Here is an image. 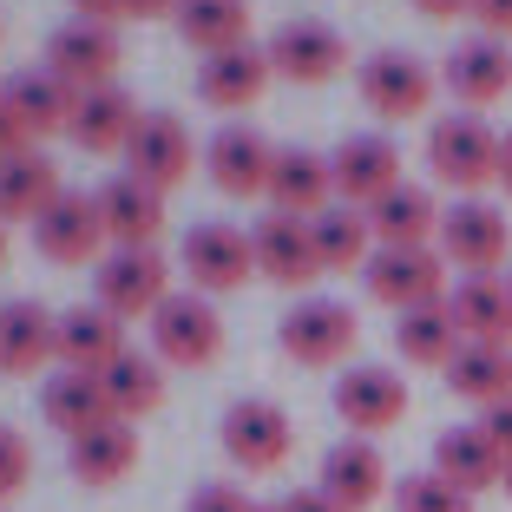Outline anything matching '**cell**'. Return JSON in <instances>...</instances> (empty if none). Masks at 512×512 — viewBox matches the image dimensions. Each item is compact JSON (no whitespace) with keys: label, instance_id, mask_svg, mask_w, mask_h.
Wrapping results in <instances>:
<instances>
[{"label":"cell","instance_id":"8fae6325","mask_svg":"<svg viewBox=\"0 0 512 512\" xmlns=\"http://www.w3.org/2000/svg\"><path fill=\"white\" fill-rule=\"evenodd\" d=\"M263 53H270L276 79H289V86H329V79L348 66V40L329 27V20H283Z\"/></svg>","mask_w":512,"mask_h":512},{"label":"cell","instance_id":"4fadbf2b","mask_svg":"<svg viewBox=\"0 0 512 512\" xmlns=\"http://www.w3.org/2000/svg\"><path fill=\"white\" fill-rule=\"evenodd\" d=\"M106 224H99V204H92L86 191H66L53 211L33 224V250L46 256V263H60V270H79V263H92L99 270V256H106Z\"/></svg>","mask_w":512,"mask_h":512},{"label":"cell","instance_id":"ba28073f","mask_svg":"<svg viewBox=\"0 0 512 512\" xmlns=\"http://www.w3.org/2000/svg\"><path fill=\"white\" fill-rule=\"evenodd\" d=\"M362 283L375 302H388L394 316H407V309L447 302V256L440 250H375Z\"/></svg>","mask_w":512,"mask_h":512},{"label":"cell","instance_id":"277c9868","mask_svg":"<svg viewBox=\"0 0 512 512\" xmlns=\"http://www.w3.org/2000/svg\"><path fill=\"white\" fill-rule=\"evenodd\" d=\"M171 296V263L158 250H106L99 256V270H92V302L112 309L119 322L132 316H158Z\"/></svg>","mask_w":512,"mask_h":512},{"label":"cell","instance_id":"3957f363","mask_svg":"<svg viewBox=\"0 0 512 512\" xmlns=\"http://www.w3.org/2000/svg\"><path fill=\"white\" fill-rule=\"evenodd\" d=\"M434 86H440V73H434L427 60H414V53H401V46H381V53H368L362 73H355L362 106L375 112V119H388V125L421 119V112L434 106Z\"/></svg>","mask_w":512,"mask_h":512},{"label":"cell","instance_id":"9c48e42d","mask_svg":"<svg viewBox=\"0 0 512 512\" xmlns=\"http://www.w3.org/2000/svg\"><path fill=\"white\" fill-rule=\"evenodd\" d=\"M250 250H256V276H270L276 289H309L322 276V250H316L309 217H289V211L256 217L250 224Z\"/></svg>","mask_w":512,"mask_h":512},{"label":"cell","instance_id":"f35d334b","mask_svg":"<svg viewBox=\"0 0 512 512\" xmlns=\"http://www.w3.org/2000/svg\"><path fill=\"white\" fill-rule=\"evenodd\" d=\"M27 473H33V453L20 440V427H0V499H14L27 486Z\"/></svg>","mask_w":512,"mask_h":512},{"label":"cell","instance_id":"816d5d0a","mask_svg":"<svg viewBox=\"0 0 512 512\" xmlns=\"http://www.w3.org/2000/svg\"><path fill=\"white\" fill-rule=\"evenodd\" d=\"M256 512H283V506H256Z\"/></svg>","mask_w":512,"mask_h":512},{"label":"cell","instance_id":"9a60e30c","mask_svg":"<svg viewBox=\"0 0 512 512\" xmlns=\"http://www.w3.org/2000/svg\"><path fill=\"white\" fill-rule=\"evenodd\" d=\"M204 171L224 197H270V171H276V145L256 125L230 119L224 132L204 145Z\"/></svg>","mask_w":512,"mask_h":512},{"label":"cell","instance_id":"d4e9b609","mask_svg":"<svg viewBox=\"0 0 512 512\" xmlns=\"http://www.w3.org/2000/svg\"><path fill=\"white\" fill-rule=\"evenodd\" d=\"M440 204L434 191H421V184H394L381 204H368V230H375L381 250H434L440 243Z\"/></svg>","mask_w":512,"mask_h":512},{"label":"cell","instance_id":"44dd1931","mask_svg":"<svg viewBox=\"0 0 512 512\" xmlns=\"http://www.w3.org/2000/svg\"><path fill=\"white\" fill-rule=\"evenodd\" d=\"M60 197H66L60 165H53L40 145L14 151V158H0V224H40Z\"/></svg>","mask_w":512,"mask_h":512},{"label":"cell","instance_id":"e575fe53","mask_svg":"<svg viewBox=\"0 0 512 512\" xmlns=\"http://www.w3.org/2000/svg\"><path fill=\"white\" fill-rule=\"evenodd\" d=\"M178 40L197 46L204 60L250 46V0H184L178 7Z\"/></svg>","mask_w":512,"mask_h":512},{"label":"cell","instance_id":"ab89813d","mask_svg":"<svg viewBox=\"0 0 512 512\" xmlns=\"http://www.w3.org/2000/svg\"><path fill=\"white\" fill-rule=\"evenodd\" d=\"M184 512H256V499H243V486H224V480H217V486H197Z\"/></svg>","mask_w":512,"mask_h":512},{"label":"cell","instance_id":"30bf717a","mask_svg":"<svg viewBox=\"0 0 512 512\" xmlns=\"http://www.w3.org/2000/svg\"><path fill=\"white\" fill-rule=\"evenodd\" d=\"M119 158H125V171H132L138 184H151V191H171V184L191 178L197 145H191V132H184L178 112H145V119L132 125V138H125Z\"/></svg>","mask_w":512,"mask_h":512},{"label":"cell","instance_id":"ffe728a7","mask_svg":"<svg viewBox=\"0 0 512 512\" xmlns=\"http://www.w3.org/2000/svg\"><path fill=\"white\" fill-rule=\"evenodd\" d=\"M440 86H447L460 106H493V99H506V92H512V53H506V40H486V33L460 40L447 60H440Z\"/></svg>","mask_w":512,"mask_h":512},{"label":"cell","instance_id":"f5cc1de1","mask_svg":"<svg viewBox=\"0 0 512 512\" xmlns=\"http://www.w3.org/2000/svg\"><path fill=\"white\" fill-rule=\"evenodd\" d=\"M506 289H512V270H506Z\"/></svg>","mask_w":512,"mask_h":512},{"label":"cell","instance_id":"74e56055","mask_svg":"<svg viewBox=\"0 0 512 512\" xmlns=\"http://www.w3.org/2000/svg\"><path fill=\"white\" fill-rule=\"evenodd\" d=\"M394 512H467V499L453 493L440 473H407L394 486Z\"/></svg>","mask_w":512,"mask_h":512},{"label":"cell","instance_id":"8d00e7d4","mask_svg":"<svg viewBox=\"0 0 512 512\" xmlns=\"http://www.w3.org/2000/svg\"><path fill=\"white\" fill-rule=\"evenodd\" d=\"M309 230H316L322 270H368V256L381 250L375 230H368V211H355V204H329V211H316Z\"/></svg>","mask_w":512,"mask_h":512},{"label":"cell","instance_id":"ee69618b","mask_svg":"<svg viewBox=\"0 0 512 512\" xmlns=\"http://www.w3.org/2000/svg\"><path fill=\"white\" fill-rule=\"evenodd\" d=\"M73 20H99V27H112V20H125V0H73Z\"/></svg>","mask_w":512,"mask_h":512},{"label":"cell","instance_id":"603a6c76","mask_svg":"<svg viewBox=\"0 0 512 512\" xmlns=\"http://www.w3.org/2000/svg\"><path fill=\"white\" fill-rule=\"evenodd\" d=\"M270 79H276V66L263 46H230V53H211V60L197 66V99L211 112H243L263 99Z\"/></svg>","mask_w":512,"mask_h":512},{"label":"cell","instance_id":"5bb4252c","mask_svg":"<svg viewBox=\"0 0 512 512\" xmlns=\"http://www.w3.org/2000/svg\"><path fill=\"white\" fill-rule=\"evenodd\" d=\"M296 447V427L276 401H230L224 414V453L243 473H276Z\"/></svg>","mask_w":512,"mask_h":512},{"label":"cell","instance_id":"7c38bea8","mask_svg":"<svg viewBox=\"0 0 512 512\" xmlns=\"http://www.w3.org/2000/svg\"><path fill=\"white\" fill-rule=\"evenodd\" d=\"M119 60H125L119 33L99 27V20H66V27L46 40V66H53V73H60L73 92L119 86Z\"/></svg>","mask_w":512,"mask_h":512},{"label":"cell","instance_id":"b9f144b4","mask_svg":"<svg viewBox=\"0 0 512 512\" xmlns=\"http://www.w3.org/2000/svg\"><path fill=\"white\" fill-rule=\"evenodd\" d=\"M473 20L486 40H512V0H473Z\"/></svg>","mask_w":512,"mask_h":512},{"label":"cell","instance_id":"f6af8a7d","mask_svg":"<svg viewBox=\"0 0 512 512\" xmlns=\"http://www.w3.org/2000/svg\"><path fill=\"white\" fill-rule=\"evenodd\" d=\"M184 0H125V20H178Z\"/></svg>","mask_w":512,"mask_h":512},{"label":"cell","instance_id":"f1b7e54d","mask_svg":"<svg viewBox=\"0 0 512 512\" xmlns=\"http://www.w3.org/2000/svg\"><path fill=\"white\" fill-rule=\"evenodd\" d=\"M270 204L289 217H316L335 204V165L309 145H283L276 151V171H270Z\"/></svg>","mask_w":512,"mask_h":512},{"label":"cell","instance_id":"d6a6232c","mask_svg":"<svg viewBox=\"0 0 512 512\" xmlns=\"http://www.w3.org/2000/svg\"><path fill=\"white\" fill-rule=\"evenodd\" d=\"M394 348H401L414 368H440V375H447V362L467 348V335H460V322H453L447 302H427V309L394 316Z\"/></svg>","mask_w":512,"mask_h":512},{"label":"cell","instance_id":"e0dca14e","mask_svg":"<svg viewBox=\"0 0 512 512\" xmlns=\"http://www.w3.org/2000/svg\"><path fill=\"white\" fill-rule=\"evenodd\" d=\"M329 165H335V197L355 204V211H368V204H381L394 184H407L401 178V151H394V138H381V132L342 138V145L329 151Z\"/></svg>","mask_w":512,"mask_h":512},{"label":"cell","instance_id":"5b68a950","mask_svg":"<svg viewBox=\"0 0 512 512\" xmlns=\"http://www.w3.org/2000/svg\"><path fill=\"white\" fill-rule=\"evenodd\" d=\"M276 342H283L289 362L302 368H335L348 362V348L362 342V322L348 302H329V296H302L283 322H276Z\"/></svg>","mask_w":512,"mask_h":512},{"label":"cell","instance_id":"d6986e66","mask_svg":"<svg viewBox=\"0 0 512 512\" xmlns=\"http://www.w3.org/2000/svg\"><path fill=\"white\" fill-rule=\"evenodd\" d=\"M46 362H60V316L33 296L0 302V375L27 381Z\"/></svg>","mask_w":512,"mask_h":512},{"label":"cell","instance_id":"8992f818","mask_svg":"<svg viewBox=\"0 0 512 512\" xmlns=\"http://www.w3.org/2000/svg\"><path fill=\"white\" fill-rule=\"evenodd\" d=\"M178 270L191 276L197 296H230L256 276V250H250V230L237 224H191L178 243Z\"/></svg>","mask_w":512,"mask_h":512},{"label":"cell","instance_id":"484cf974","mask_svg":"<svg viewBox=\"0 0 512 512\" xmlns=\"http://www.w3.org/2000/svg\"><path fill=\"white\" fill-rule=\"evenodd\" d=\"M40 414L60 427L66 440L92 434V427H106V421H119L112 401H106V381L86 375V368H53V375L40 381Z\"/></svg>","mask_w":512,"mask_h":512},{"label":"cell","instance_id":"4316f807","mask_svg":"<svg viewBox=\"0 0 512 512\" xmlns=\"http://www.w3.org/2000/svg\"><path fill=\"white\" fill-rule=\"evenodd\" d=\"M434 473L453 486L460 499L473 493H493V486H506V453L493 447V440L480 434V427H447V434L434 440Z\"/></svg>","mask_w":512,"mask_h":512},{"label":"cell","instance_id":"c3c4849f","mask_svg":"<svg viewBox=\"0 0 512 512\" xmlns=\"http://www.w3.org/2000/svg\"><path fill=\"white\" fill-rule=\"evenodd\" d=\"M499 184H506V197H512V132H506V145H499Z\"/></svg>","mask_w":512,"mask_h":512},{"label":"cell","instance_id":"7a4b0ae2","mask_svg":"<svg viewBox=\"0 0 512 512\" xmlns=\"http://www.w3.org/2000/svg\"><path fill=\"white\" fill-rule=\"evenodd\" d=\"M151 355L165 368H211L224 355V316L211 309V296L171 289L165 309L151 316Z\"/></svg>","mask_w":512,"mask_h":512},{"label":"cell","instance_id":"7402d4cb","mask_svg":"<svg viewBox=\"0 0 512 512\" xmlns=\"http://www.w3.org/2000/svg\"><path fill=\"white\" fill-rule=\"evenodd\" d=\"M322 493H329L342 512H368L375 506V499L388 493V460H381L375 440H362V434L335 440V447L322 453Z\"/></svg>","mask_w":512,"mask_h":512},{"label":"cell","instance_id":"1f68e13d","mask_svg":"<svg viewBox=\"0 0 512 512\" xmlns=\"http://www.w3.org/2000/svg\"><path fill=\"white\" fill-rule=\"evenodd\" d=\"M447 309H453V322H460L467 342H506L512 348V289H506V276H460Z\"/></svg>","mask_w":512,"mask_h":512},{"label":"cell","instance_id":"836d02e7","mask_svg":"<svg viewBox=\"0 0 512 512\" xmlns=\"http://www.w3.org/2000/svg\"><path fill=\"white\" fill-rule=\"evenodd\" d=\"M447 388L486 414L493 401H506V394H512V348L506 342H467L447 362Z\"/></svg>","mask_w":512,"mask_h":512},{"label":"cell","instance_id":"681fc988","mask_svg":"<svg viewBox=\"0 0 512 512\" xmlns=\"http://www.w3.org/2000/svg\"><path fill=\"white\" fill-rule=\"evenodd\" d=\"M0 263H7V224H0Z\"/></svg>","mask_w":512,"mask_h":512},{"label":"cell","instance_id":"7dc6e473","mask_svg":"<svg viewBox=\"0 0 512 512\" xmlns=\"http://www.w3.org/2000/svg\"><path fill=\"white\" fill-rule=\"evenodd\" d=\"M427 20H453V14H473V0H414Z\"/></svg>","mask_w":512,"mask_h":512},{"label":"cell","instance_id":"52a82bcc","mask_svg":"<svg viewBox=\"0 0 512 512\" xmlns=\"http://www.w3.org/2000/svg\"><path fill=\"white\" fill-rule=\"evenodd\" d=\"M447 263H460L467 276H493L499 263H506L512 250V224L499 204H486V197H460L447 217H440V243H434Z\"/></svg>","mask_w":512,"mask_h":512},{"label":"cell","instance_id":"83f0119b","mask_svg":"<svg viewBox=\"0 0 512 512\" xmlns=\"http://www.w3.org/2000/svg\"><path fill=\"white\" fill-rule=\"evenodd\" d=\"M125 355V322L99 302H73L60 309V368H86V375H106Z\"/></svg>","mask_w":512,"mask_h":512},{"label":"cell","instance_id":"f907efd6","mask_svg":"<svg viewBox=\"0 0 512 512\" xmlns=\"http://www.w3.org/2000/svg\"><path fill=\"white\" fill-rule=\"evenodd\" d=\"M506 493H512V460H506Z\"/></svg>","mask_w":512,"mask_h":512},{"label":"cell","instance_id":"4dcf8cb0","mask_svg":"<svg viewBox=\"0 0 512 512\" xmlns=\"http://www.w3.org/2000/svg\"><path fill=\"white\" fill-rule=\"evenodd\" d=\"M66 467H73L79 486H119L125 473L138 467V427L132 421H106V427H92V434L66 440Z\"/></svg>","mask_w":512,"mask_h":512},{"label":"cell","instance_id":"cb8c5ba5","mask_svg":"<svg viewBox=\"0 0 512 512\" xmlns=\"http://www.w3.org/2000/svg\"><path fill=\"white\" fill-rule=\"evenodd\" d=\"M0 92H7V106H14V119L27 125V138H53L73 125V106L79 92L66 86L53 66H20V73L0 79Z\"/></svg>","mask_w":512,"mask_h":512},{"label":"cell","instance_id":"d590c367","mask_svg":"<svg viewBox=\"0 0 512 512\" xmlns=\"http://www.w3.org/2000/svg\"><path fill=\"white\" fill-rule=\"evenodd\" d=\"M99 381H106V401H112V414H119V421H145V414H158V407H165V362H158V355L125 348V355Z\"/></svg>","mask_w":512,"mask_h":512},{"label":"cell","instance_id":"bcb514c9","mask_svg":"<svg viewBox=\"0 0 512 512\" xmlns=\"http://www.w3.org/2000/svg\"><path fill=\"white\" fill-rule=\"evenodd\" d=\"M276 506H283V512H342L329 493H322V486H309V493H289V499H276Z\"/></svg>","mask_w":512,"mask_h":512},{"label":"cell","instance_id":"6da1fadb","mask_svg":"<svg viewBox=\"0 0 512 512\" xmlns=\"http://www.w3.org/2000/svg\"><path fill=\"white\" fill-rule=\"evenodd\" d=\"M499 145H506V138H499L480 112H447V119L427 125V171H434L447 191L480 197L486 184H499Z\"/></svg>","mask_w":512,"mask_h":512},{"label":"cell","instance_id":"ac0fdd59","mask_svg":"<svg viewBox=\"0 0 512 512\" xmlns=\"http://www.w3.org/2000/svg\"><path fill=\"white\" fill-rule=\"evenodd\" d=\"M335 414L348 421V434L375 440V434H388V427H401V414H407V381L394 375V368H375V362L348 368V375L335 381Z\"/></svg>","mask_w":512,"mask_h":512},{"label":"cell","instance_id":"2e32d148","mask_svg":"<svg viewBox=\"0 0 512 512\" xmlns=\"http://www.w3.org/2000/svg\"><path fill=\"white\" fill-rule=\"evenodd\" d=\"M92 204H99V224H106L112 250H158L165 191H151V184L132 178V171H119V178H106L99 191H92Z\"/></svg>","mask_w":512,"mask_h":512},{"label":"cell","instance_id":"f546056e","mask_svg":"<svg viewBox=\"0 0 512 512\" xmlns=\"http://www.w3.org/2000/svg\"><path fill=\"white\" fill-rule=\"evenodd\" d=\"M138 119H145V112H138V99L125 86H99V92H79L66 138H73L79 151H92V158H112V151H125V138H132Z\"/></svg>","mask_w":512,"mask_h":512},{"label":"cell","instance_id":"db71d44e","mask_svg":"<svg viewBox=\"0 0 512 512\" xmlns=\"http://www.w3.org/2000/svg\"><path fill=\"white\" fill-rule=\"evenodd\" d=\"M0 40H7V33H0Z\"/></svg>","mask_w":512,"mask_h":512},{"label":"cell","instance_id":"7bdbcfd3","mask_svg":"<svg viewBox=\"0 0 512 512\" xmlns=\"http://www.w3.org/2000/svg\"><path fill=\"white\" fill-rule=\"evenodd\" d=\"M33 138H27V125L14 119V106H7V92H0V158H14V151H27Z\"/></svg>","mask_w":512,"mask_h":512},{"label":"cell","instance_id":"60d3db41","mask_svg":"<svg viewBox=\"0 0 512 512\" xmlns=\"http://www.w3.org/2000/svg\"><path fill=\"white\" fill-rule=\"evenodd\" d=\"M480 434H486V440H493V447L512 460V394H506V401H493V407L480 414Z\"/></svg>","mask_w":512,"mask_h":512}]
</instances>
